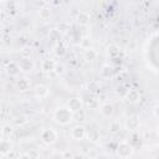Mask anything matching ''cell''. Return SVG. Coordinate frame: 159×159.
Segmentation results:
<instances>
[{
    "instance_id": "8",
    "label": "cell",
    "mask_w": 159,
    "mask_h": 159,
    "mask_svg": "<svg viewBox=\"0 0 159 159\" xmlns=\"http://www.w3.org/2000/svg\"><path fill=\"white\" fill-rule=\"evenodd\" d=\"M139 127V119L137 117H130L127 121V128L128 129H137Z\"/></svg>"
},
{
    "instance_id": "10",
    "label": "cell",
    "mask_w": 159,
    "mask_h": 159,
    "mask_svg": "<svg viewBox=\"0 0 159 159\" xmlns=\"http://www.w3.org/2000/svg\"><path fill=\"white\" fill-rule=\"evenodd\" d=\"M35 93H36L37 97H45V96H47L49 90L45 86H37L35 88Z\"/></svg>"
},
{
    "instance_id": "18",
    "label": "cell",
    "mask_w": 159,
    "mask_h": 159,
    "mask_svg": "<svg viewBox=\"0 0 159 159\" xmlns=\"http://www.w3.org/2000/svg\"><path fill=\"white\" fill-rule=\"evenodd\" d=\"M82 46H83L85 49H90V46H91V40L87 39V37H86V39H83V40H82Z\"/></svg>"
},
{
    "instance_id": "7",
    "label": "cell",
    "mask_w": 159,
    "mask_h": 159,
    "mask_svg": "<svg viewBox=\"0 0 159 159\" xmlns=\"http://www.w3.org/2000/svg\"><path fill=\"white\" fill-rule=\"evenodd\" d=\"M101 113L106 116V117H109L113 114V106L109 105V103H105L103 106L101 107Z\"/></svg>"
},
{
    "instance_id": "17",
    "label": "cell",
    "mask_w": 159,
    "mask_h": 159,
    "mask_svg": "<svg viewBox=\"0 0 159 159\" xmlns=\"http://www.w3.org/2000/svg\"><path fill=\"white\" fill-rule=\"evenodd\" d=\"M52 68H54V62L46 61L44 63V70H46V71H50V70H52Z\"/></svg>"
},
{
    "instance_id": "6",
    "label": "cell",
    "mask_w": 159,
    "mask_h": 159,
    "mask_svg": "<svg viewBox=\"0 0 159 159\" xmlns=\"http://www.w3.org/2000/svg\"><path fill=\"white\" fill-rule=\"evenodd\" d=\"M85 128L82 127V126H77V127H75L72 129V137L75 139H82L83 137H85Z\"/></svg>"
},
{
    "instance_id": "9",
    "label": "cell",
    "mask_w": 159,
    "mask_h": 159,
    "mask_svg": "<svg viewBox=\"0 0 159 159\" xmlns=\"http://www.w3.org/2000/svg\"><path fill=\"white\" fill-rule=\"evenodd\" d=\"M77 21L80 25H87L88 22H90V16H88V14H86V13H80L77 16Z\"/></svg>"
},
{
    "instance_id": "12",
    "label": "cell",
    "mask_w": 159,
    "mask_h": 159,
    "mask_svg": "<svg viewBox=\"0 0 159 159\" xmlns=\"http://www.w3.org/2000/svg\"><path fill=\"white\" fill-rule=\"evenodd\" d=\"M87 137H88V139H90L91 142H97L98 139H100V133H98L96 129H92V130L88 132Z\"/></svg>"
},
{
    "instance_id": "19",
    "label": "cell",
    "mask_w": 159,
    "mask_h": 159,
    "mask_svg": "<svg viewBox=\"0 0 159 159\" xmlns=\"http://www.w3.org/2000/svg\"><path fill=\"white\" fill-rule=\"evenodd\" d=\"M108 52H109V55H112V56H116L117 54L119 52V51L117 50L116 46H111V47H108Z\"/></svg>"
},
{
    "instance_id": "5",
    "label": "cell",
    "mask_w": 159,
    "mask_h": 159,
    "mask_svg": "<svg viewBox=\"0 0 159 159\" xmlns=\"http://www.w3.org/2000/svg\"><path fill=\"white\" fill-rule=\"evenodd\" d=\"M68 108L71 109V111L73 112V113H75V112L81 111V108H82V103H81V101H80L78 98H72V100L68 102Z\"/></svg>"
},
{
    "instance_id": "21",
    "label": "cell",
    "mask_w": 159,
    "mask_h": 159,
    "mask_svg": "<svg viewBox=\"0 0 159 159\" xmlns=\"http://www.w3.org/2000/svg\"><path fill=\"white\" fill-rule=\"evenodd\" d=\"M158 134H159V128H158Z\"/></svg>"
},
{
    "instance_id": "2",
    "label": "cell",
    "mask_w": 159,
    "mask_h": 159,
    "mask_svg": "<svg viewBox=\"0 0 159 159\" xmlns=\"http://www.w3.org/2000/svg\"><path fill=\"white\" fill-rule=\"evenodd\" d=\"M133 152H134L133 147L127 142L119 143L118 148H117V154H118V157H121V158H128L132 156Z\"/></svg>"
},
{
    "instance_id": "13",
    "label": "cell",
    "mask_w": 159,
    "mask_h": 159,
    "mask_svg": "<svg viewBox=\"0 0 159 159\" xmlns=\"http://www.w3.org/2000/svg\"><path fill=\"white\" fill-rule=\"evenodd\" d=\"M121 129V124L118 122H113V123H111L109 126V130L112 133H116V132H118V130Z\"/></svg>"
},
{
    "instance_id": "4",
    "label": "cell",
    "mask_w": 159,
    "mask_h": 159,
    "mask_svg": "<svg viewBox=\"0 0 159 159\" xmlns=\"http://www.w3.org/2000/svg\"><path fill=\"white\" fill-rule=\"evenodd\" d=\"M126 98H127V101L130 102V103H135V102L139 101L141 95H139L138 91H135V90H129L127 92V95H126Z\"/></svg>"
},
{
    "instance_id": "14",
    "label": "cell",
    "mask_w": 159,
    "mask_h": 159,
    "mask_svg": "<svg viewBox=\"0 0 159 159\" xmlns=\"http://www.w3.org/2000/svg\"><path fill=\"white\" fill-rule=\"evenodd\" d=\"M17 85H19V87H20L21 91H25L26 88H27V86H29V82H27L26 80H20Z\"/></svg>"
},
{
    "instance_id": "3",
    "label": "cell",
    "mask_w": 159,
    "mask_h": 159,
    "mask_svg": "<svg viewBox=\"0 0 159 159\" xmlns=\"http://www.w3.org/2000/svg\"><path fill=\"white\" fill-rule=\"evenodd\" d=\"M41 139H43V142L45 144H52L57 139V134H56L54 129H45L41 133Z\"/></svg>"
},
{
    "instance_id": "20",
    "label": "cell",
    "mask_w": 159,
    "mask_h": 159,
    "mask_svg": "<svg viewBox=\"0 0 159 159\" xmlns=\"http://www.w3.org/2000/svg\"><path fill=\"white\" fill-rule=\"evenodd\" d=\"M9 132H11L10 127H8V126H6V127H4V130H3V133H4V134H6V133H9Z\"/></svg>"
},
{
    "instance_id": "16",
    "label": "cell",
    "mask_w": 159,
    "mask_h": 159,
    "mask_svg": "<svg viewBox=\"0 0 159 159\" xmlns=\"http://www.w3.org/2000/svg\"><path fill=\"white\" fill-rule=\"evenodd\" d=\"M95 56H96V52H95V51L87 49V52H86V57H87V59L93 60V59H95Z\"/></svg>"
},
{
    "instance_id": "11",
    "label": "cell",
    "mask_w": 159,
    "mask_h": 159,
    "mask_svg": "<svg viewBox=\"0 0 159 159\" xmlns=\"http://www.w3.org/2000/svg\"><path fill=\"white\" fill-rule=\"evenodd\" d=\"M19 67H20V70H22V71H31L32 63L29 61V60H22L20 62V65H19Z\"/></svg>"
},
{
    "instance_id": "1",
    "label": "cell",
    "mask_w": 159,
    "mask_h": 159,
    "mask_svg": "<svg viewBox=\"0 0 159 159\" xmlns=\"http://www.w3.org/2000/svg\"><path fill=\"white\" fill-rule=\"evenodd\" d=\"M72 117H73L72 111L70 108H63L62 107V108L56 109L55 114H54V119L60 124H66L68 122H71Z\"/></svg>"
},
{
    "instance_id": "15",
    "label": "cell",
    "mask_w": 159,
    "mask_h": 159,
    "mask_svg": "<svg viewBox=\"0 0 159 159\" xmlns=\"http://www.w3.org/2000/svg\"><path fill=\"white\" fill-rule=\"evenodd\" d=\"M40 16L43 19H47L50 16V11L47 10V9H41V10H40Z\"/></svg>"
}]
</instances>
